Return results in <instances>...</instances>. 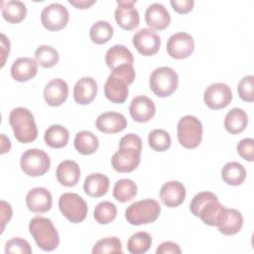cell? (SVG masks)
<instances>
[{
	"instance_id": "obj_37",
	"label": "cell",
	"mask_w": 254,
	"mask_h": 254,
	"mask_svg": "<svg viewBox=\"0 0 254 254\" xmlns=\"http://www.w3.org/2000/svg\"><path fill=\"white\" fill-rule=\"evenodd\" d=\"M117 215V208L114 203L110 201L99 202L93 212V217L99 224H109L112 222Z\"/></svg>"
},
{
	"instance_id": "obj_15",
	"label": "cell",
	"mask_w": 254,
	"mask_h": 254,
	"mask_svg": "<svg viewBox=\"0 0 254 254\" xmlns=\"http://www.w3.org/2000/svg\"><path fill=\"white\" fill-rule=\"evenodd\" d=\"M132 43L141 55L153 56L160 50L161 38L154 30L143 28L134 34Z\"/></svg>"
},
{
	"instance_id": "obj_31",
	"label": "cell",
	"mask_w": 254,
	"mask_h": 254,
	"mask_svg": "<svg viewBox=\"0 0 254 254\" xmlns=\"http://www.w3.org/2000/svg\"><path fill=\"white\" fill-rule=\"evenodd\" d=\"M68 138H69V133L67 129L58 124L51 125L46 130L44 135L46 144L55 149H60L64 147L68 142Z\"/></svg>"
},
{
	"instance_id": "obj_3",
	"label": "cell",
	"mask_w": 254,
	"mask_h": 254,
	"mask_svg": "<svg viewBox=\"0 0 254 254\" xmlns=\"http://www.w3.org/2000/svg\"><path fill=\"white\" fill-rule=\"evenodd\" d=\"M224 207L225 206L218 201L217 196L210 191H200L196 193L190 204V212L209 226L217 225Z\"/></svg>"
},
{
	"instance_id": "obj_48",
	"label": "cell",
	"mask_w": 254,
	"mask_h": 254,
	"mask_svg": "<svg viewBox=\"0 0 254 254\" xmlns=\"http://www.w3.org/2000/svg\"><path fill=\"white\" fill-rule=\"evenodd\" d=\"M11 148V142L4 134H1V154H5L6 152H9Z\"/></svg>"
},
{
	"instance_id": "obj_33",
	"label": "cell",
	"mask_w": 254,
	"mask_h": 254,
	"mask_svg": "<svg viewBox=\"0 0 254 254\" xmlns=\"http://www.w3.org/2000/svg\"><path fill=\"white\" fill-rule=\"evenodd\" d=\"M137 194V185L130 179L118 180L113 188V196L120 202L133 199Z\"/></svg>"
},
{
	"instance_id": "obj_42",
	"label": "cell",
	"mask_w": 254,
	"mask_h": 254,
	"mask_svg": "<svg viewBox=\"0 0 254 254\" xmlns=\"http://www.w3.org/2000/svg\"><path fill=\"white\" fill-rule=\"evenodd\" d=\"M237 153L248 162L254 161V140L252 138L242 139L237 144Z\"/></svg>"
},
{
	"instance_id": "obj_4",
	"label": "cell",
	"mask_w": 254,
	"mask_h": 254,
	"mask_svg": "<svg viewBox=\"0 0 254 254\" xmlns=\"http://www.w3.org/2000/svg\"><path fill=\"white\" fill-rule=\"evenodd\" d=\"M9 123L15 138L20 143H31L38 137V128L34 115L25 107L14 108L9 115Z\"/></svg>"
},
{
	"instance_id": "obj_9",
	"label": "cell",
	"mask_w": 254,
	"mask_h": 254,
	"mask_svg": "<svg viewBox=\"0 0 254 254\" xmlns=\"http://www.w3.org/2000/svg\"><path fill=\"white\" fill-rule=\"evenodd\" d=\"M59 207L62 214L71 223L82 222L87 215L85 200L74 192H64L59 198Z\"/></svg>"
},
{
	"instance_id": "obj_12",
	"label": "cell",
	"mask_w": 254,
	"mask_h": 254,
	"mask_svg": "<svg viewBox=\"0 0 254 254\" xmlns=\"http://www.w3.org/2000/svg\"><path fill=\"white\" fill-rule=\"evenodd\" d=\"M232 100L231 88L223 82H215L206 87L203 93V101L207 107L213 110L225 108Z\"/></svg>"
},
{
	"instance_id": "obj_41",
	"label": "cell",
	"mask_w": 254,
	"mask_h": 254,
	"mask_svg": "<svg viewBox=\"0 0 254 254\" xmlns=\"http://www.w3.org/2000/svg\"><path fill=\"white\" fill-rule=\"evenodd\" d=\"M5 253H20V254H31L32 248L30 243L20 237L11 238L6 242Z\"/></svg>"
},
{
	"instance_id": "obj_34",
	"label": "cell",
	"mask_w": 254,
	"mask_h": 254,
	"mask_svg": "<svg viewBox=\"0 0 254 254\" xmlns=\"http://www.w3.org/2000/svg\"><path fill=\"white\" fill-rule=\"evenodd\" d=\"M113 36V28L107 21H97L95 22L90 30L89 37L91 41L96 45H102L107 43Z\"/></svg>"
},
{
	"instance_id": "obj_11",
	"label": "cell",
	"mask_w": 254,
	"mask_h": 254,
	"mask_svg": "<svg viewBox=\"0 0 254 254\" xmlns=\"http://www.w3.org/2000/svg\"><path fill=\"white\" fill-rule=\"evenodd\" d=\"M69 19L67 9L61 3H52L41 12L43 26L49 31H60L64 29Z\"/></svg>"
},
{
	"instance_id": "obj_13",
	"label": "cell",
	"mask_w": 254,
	"mask_h": 254,
	"mask_svg": "<svg viewBox=\"0 0 254 254\" xmlns=\"http://www.w3.org/2000/svg\"><path fill=\"white\" fill-rule=\"evenodd\" d=\"M136 0H118L114 11V17L117 24L126 31L134 30L139 26V12L135 8Z\"/></svg>"
},
{
	"instance_id": "obj_27",
	"label": "cell",
	"mask_w": 254,
	"mask_h": 254,
	"mask_svg": "<svg viewBox=\"0 0 254 254\" xmlns=\"http://www.w3.org/2000/svg\"><path fill=\"white\" fill-rule=\"evenodd\" d=\"M109 179L103 174L94 173L88 175L83 184L85 193L92 197H100L104 195L109 189Z\"/></svg>"
},
{
	"instance_id": "obj_10",
	"label": "cell",
	"mask_w": 254,
	"mask_h": 254,
	"mask_svg": "<svg viewBox=\"0 0 254 254\" xmlns=\"http://www.w3.org/2000/svg\"><path fill=\"white\" fill-rule=\"evenodd\" d=\"M20 166L27 176L40 177L49 171L51 160L45 151L40 149H29L22 154Z\"/></svg>"
},
{
	"instance_id": "obj_39",
	"label": "cell",
	"mask_w": 254,
	"mask_h": 254,
	"mask_svg": "<svg viewBox=\"0 0 254 254\" xmlns=\"http://www.w3.org/2000/svg\"><path fill=\"white\" fill-rule=\"evenodd\" d=\"M93 254H101V253H122V245L121 241L118 237H106L98 240L93 248Z\"/></svg>"
},
{
	"instance_id": "obj_23",
	"label": "cell",
	"mask_w": 254,
	"mask_h": 254,
	"mask_svg": "<svg viewBox=\"0 0 254 254\" xmlns=\"http://www.w3.org/2000/svg\"><path fill=\"white\" fill-rule=\"evenodd\" d=\"M38 63L36 60L22 57L14 61L11 66V76L19 82H24L32 79L38 72Z\"/></svg>"
},
{
	"instance_id": "obj_32",
	"label": "cell",
	"mask_w": 254,
	"mask_h": 254,
	"mask_svg": "<svg viewBox=\"0 0 254 254\" xmlns=\"http://www.w3.org/2000/svg\"><path fill=\"white\" fill-rule=\"evenodd\" d=\"M27 15L26 5L17 0L2 3V17L9 23L17 24L22 22Z\"/></svg>"
},
{
	"instance_id": "obj_24",
	"label": "cell",
	"mask_w": 254,
	"mask_h": 254,
	"mask_svg": "<svg viewBox=\"0 0 254 254\" xmlns=\"http://www.w3.org/2000/svg\"><path fill=\"white\" fill-rule=\"evenodd\" d=\"M146 24L155 30H165L171 23V16L161 3H153L145 11Z\"/></svg>"
},
{
	"instance_id": "obj_45",
	"label": "cell",
	"mask_w": 254,
	"mask_h": 254,
	"mask_svg": "<svg viewBox=\"0 0 254 254\" xmlns=\"http://www.w3.org/2000/svg\"><path fill=\"white\" fill-rule=\"evenodd\" d=\"M0 206H1V224H2L1 232H2L4 230L6 223L9 222V220L11 219L13 211H12L11 205L8 202H6L5 200H1Z\"/></svg>"
},
{
	"instance_id": "obj_29",
	"label": "cell",
	"mask_w": 254,
	"mask_h": 254,
	"mask_svg": "<svg viewBox=\"0 0 254 254\" xmlns=\"http://www.w3.org/2000/svg\"><path fill=\"white\" fill-rule=\"evenodd\" d=\"M98 138L90 131H79L74 137V148L82 155H91L98 149Z\"/></svg>"
},
{
	"instance_id": "obj_1",
	"label": "cell",
	"mask_w": 254,
	"mask_h": 254,
	"mask_svg": "<svg viewBox=\"0 0 254 254\" xmlns=\"http://www.w3.org/2000/svg\"><path fill=\"white\" fill-rule=\"evenodd\" d=\"M142 151V140L134 134L129 133L119 141V149L111 158V165L118 173H130L140 164Z\"/></svg>"
},
{
	"instance_id": "obj_38",
	"label": "cell",
	"mask_w": 254,
	"mask_h": 254,
	"mask_svg": "<svg viewBox=\"0 0 254 254\" xmlns=\"http://www.w3.org/2000/svg\"><path fill=\"white\" fill-rule=\"evenodd\" d=\"M148 143L153 150L157 152H164L171 147L172 139L166 130L155 129L149 133Z\"/></svg>"
},
{
	"instance_id": "obj_14",
	"label": "cell",
	"mask_w": 254,
	"mask_h": 254,
	"mask_svg": "<svg viewBox=\"0 0 254 254\" xmlns=\"http://www.w3.org/2000/svg\"><path fill=\"white\" fill-rule=\"evenodd\" d=\"M166 48L170 57L177 60H183L189 58L193 52L194 41L189 33L179 32L169 38Z\"/></svg>"
},
{
	"instance_id": "obj_30",
	"label": "cell",
	"mask_w": 254,
	"mask_h": 254,
	"mask_svg": "<svg viewBox=\"0 0 254 254\" xmlns=\"http://www.w3.org/2000/svg\"><path fill=\"white\" fill-rule=\"evenodd\" d=\"M246 170L238 162H228L221 170V178L227 185L240 186L246 179Z\"/></svg>"
},
{
	"instance_id": "obj_21",
	"label": "cell",
	"mask_w": 254,
	"mask_h": 254,
	"mask_svg": "<svg viewBox=\"0 0 254 254\" xmlns=\"http://www.w3.org/2000/svg\"><path fill=\"white\" fill-rule=\"evenodd\" d=\"M243 225V216L234 208L224 207L216 227L223 235H234L238 233Z\"/></svg>"
},
{
	"instance_id": "obj_6",
	"label": "cell",
	"mask_w": 254,
	"mask_h": 254,
	"mask_svg": "<svg viewBox=\"0 0 254 254\" xmlns=\"http://www.w3.org/2000/svg\"><path fill=\"white\" fill-rule=\"evenodd\" d=\"M161 212L160 203L151 198H145L130 204L125 210V218L132 225H142L155 222Z\"/></svg>"
},
{
	"instance_id": "obj_20",
	"label": "cell",
	"mask_w": 254,
	"mask_h": 254,
	"mask_svg": "<svg viewBox=\"0 0 254 254\" xmlns=\"http://www.w3.org/2000/svg\"><path fill=\"white\" fill-rule=\"evenodd\" d=\"M68 85L62 78L50 80L44 88V98L48 105L56 107L62 105L67 98Z\"/></svg>"
},
{
	"instance_id": "obj_19",
	"label": "cell",
	"mask_w": 254,
	"mask_h": 254,
	"mask_svg": "<svg viewBox=\"0 0 254 254\" xmlns=\"http://www.w3.org/2000/svg\"><path fill=\"white\" fill-rule=\"evenodd\" d=\"M95 125L100 132L114 134L123 131L127 127V120L121 113L107 111L98 115Z\"/></svg>"
},
{
	"instance_id": "obj_16",
	"label": "cell",
	"mask_w": 254,
	"mask_h": 254,
	"mask_svg": "<svg viewBox=\"0 0 254 254\" xmlns=\"http://www.w3.org/2000/svg\"><path fill=\"white\" fill-rule=\"evenodd\" d=\"M129 112L134 121L144 123L151 120L156 112L155 103L145 95L134 97L129 106Z\"/></svg>"
},
{
	"instance_id": "obj_7",
	"label": "cell",
	"mask_w": 254,
	"mask_h": 254,
	"mask_svg": "<svg viewBox=\"0 0 254 254\" xmlns=\"http://www.w3.org/2000/svg\"><path fill=\"white\" fill-rule=\"evenodd\" d=\"M202 131V124L195 116L185 115L178 122L179 143L186 149H194L201 143Z\"/></svg>"
},
{
	"instance_id": "obj_18",
	"label": "cell",
	"mask_w": 254,
	"mask_h": 254,
	"mask_svg": "<svg viewBox=\"0 0 254 254\" xmlns=\"http://www.w3.org/2000/svg\"><path fill=\"white\" fill-rule=\"evenodd\" d=\"M53 198L51 192L46 188H34L26 195L28 208L35 213H44L51 209Z\"/></svg>"
},
{
	"instance_id": "obj_44",
	"label": "cell",
	"mask_w": 254,
	"mask_h": 254,
	"mask_svg": "<svg viewBox=\"0 0 254 254\" xmlns=\"http://www.w3.org/2000/svg\"><path fill=\"white\" fill-rule=\"evenodd\" d=\"M169 253L181 254L182 250L180 246L173 241H165L161 243L156 250V254H169Z\"/></svg>"
},
{
	"instance_id": "obj_22",
	"label": "cell",
	"mask_w": 254,
	"mask_h": 254,
	"mask_svg": "<svg viewBox=\"0 0 254 254\" xmlns=\"http://www.w3.org/2000/svg\"><path fill=\"white\" fill-rule=\"evenodd\" d=\"M97 94V83L93 77L84 76L78 79L73 87V99L76 103L85 105L92 102Z\"/></svg>"
},
{
	"instance_id": "obj_25",
	"label": "cell",
	"mask_w": 254,
	"mask_h": 254,
	"mask_svg": "<svg viewBox=\"0 0 254 254\" xmlns=\"http://www.w3.org/2000/svg\"><path fill=\"white\" fill-rule=\"evenodd\" d=\"M56 177L59 183L64 187L75 186L80 178V168L76 162L65 160L59 164L56 171Z\"/></svg>"
},
{
	"instance_id": "obj_17",
	"label": "cell",
	"mask_w": 254,
	"mask_h": 254,
	"mask_svg": "<svg viewBox=\"0 0 254 254\" xmlns=\"http://www.w3.org/2000/svg\"><path fill=\"white\" fill-rule=\"evenodd\" d=\"M187 190L185 186L178 181L165 183L160 190V198L168 207H178L186 198Z\"/></svg>"
},
{
	"instance_id": "obj_35",
	"label": "cell",
	"mask_w": 254,
	"mask_h": 254,
	"mask_svg": "<svg viewBox=\"0 0 254 254\" xmlns=\"http://www.w3.org/2000/svg\"><path fill=\"white\" fill-rule=\"evenodd\" d=\"M152 245V237L148 232L139 231L130 236L127 242V249L132 254L147 252Z\"/></svg>"
},
{
	"instance_id": "obj_36",
	"label": "cell",
	"mask_w": 254,
	"mask_h": 254,
	"mask_svg": "<svg viewBox=\"0 0 254 254\" xmlns=\"http://www.w3.org/2000/svg\"><path fill=\"white\" fill-rule=\"evenodd\" d=\"M35 59L41 66L49 68L53 67L58 64L60 56L58 51L53 47L42 45L39 46L35 51Z\"/></svg>"
},
{
	"instance_id": "obj_47",
	"label": "cell",
	"mask_w": 254,
	"mask_h": 254,
	"mask_svg": "<svg viewBox=\"0 0 254 254\" xmlns=\"http://www.w3.org/2000/svg\"><path fill=\"white\" fill-rule=\"evenodd\" d=\"M95 0H68V3L77 9H87L95 4Z\"/></svg>"
},
{
	"instance_id": "obj_8",
	"label": "cell",
	"mask_w": 254,
	"mask_h": 254,
	"mask_svg": "<svg viewBox=\"0 0 254 254\" xmlns=\"http://www.w3.org/2000/svg\"><path fill=\"white\" fill-rule=\"evenodd\" d=\"M151 90L159 97L172 95L179 84L177 71L170 66H161L153 70L149 80Z\"/></svg>"
},
{
	"instance_id": "obj_46",
	"label": "cell",
	"mask_w": 254,
	"mask_h": 254,
	"mask_svg": "<svg viewBox=\"0 0 254 254\" xmlns=\"http://www.w3.org/2000/svg\"><path fill=\"white\" fill-rule=\"evenodd\" d=\"M9 52H10V42L4 34H1V56H2L1 66L5 64V61L7 56L9 55Z\"/></svg>"
},
{
	"instance_id": "obj_5",
	"label": "cell",
	"mask_w": 254,
	"mask_h": 254,
	"mask_svg": "<svg viewBox=\"0 0 254 254\" xmlns=\"http://www.w3.org/2000/svg\"><path fill=\"white\" fill-rule=\"evenodd\" d=\"M29 231L35 242L44 251H53L60 244V235L51 219L35 216L29 223Z\"/></svg>"
},
{
	"instance_id": "obj_26",
	"label": "cell",
	"mask_w": 254,
	"mask_h": 254,
	"mask_svg": "<svg viewBox=\"0 0 254 254\" xmlns=\"http://www.w3.org/2000/svg\"><path fill=\"white\" fill-rule=\"evenodd\" d=\"M133 54L123 45H114L105 54V63L111 70L123 64H133Z\"/></svg>"
},
{
	"instance_id": "obj_40",
	"label": "cell",
	"mask_w": 254,
	"mask_h": 254,
	"mask_svg": "<svg viewBox=\"0 0 254 254\" xmlns=\"http://www.w3.org/2000/svg\"><path fill=\"white\" fill-rule=\"evenodd\" d=\"M254 76L246 75L240 79L237 84V92L239 97L246 102L254 101Z\"/></svg>"
},
{
	"instance_id": "obj_2",
	"label": "cell",
	"mask_w": 254,
	"mask_h": 254,
	"mask_svg": "<svg viewBox=\"0 0 254 254\" xmlns=\"http://www.w3.org/2000/svg\"><path fill=\"white\" fill-rule=\"evenodd\" d=\"M135 79V69L133 64H123L114 69L107 77L104 84L105 97L113 102L121 104L128 97V86Z\"/></svg>"
},
{
	"instance_id": "obj_28",
	"label": "cell",
	"mask_w": 254,
	"mask_h": 254,
	"mask_svg": "<svg viewBox=\"0 0 254 254\" xmlns=\"http://www.w3.org/2000/svg\"><path fill=\"white\" fill-rule=\"evenodd\" d=\"M248 123V115L241 108H232L224 118V128L230 134L243 132Z\"/></svg>"
},
{
	"instance_id": "obj_43",
	"label": "cell",
	"mask_w": 254,
	"mask_h": 254,
	"mask_svg": "<svg viewBox=\"0 0 254 254\" xmlns=\"http://www.w3.org/2000/svg\"><path fill=\"white\" fill-rule=\"evenodd\" d=\"M171 5L173 9L179 14H186L192 10L194 1L193 0H172Z\"/></svg>"
}]
</instances>
